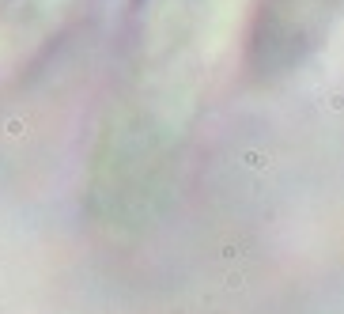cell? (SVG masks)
I'll return each mask as SVG.
<instances>
[{
    "label": "cell",
    "instance_id": "cell-1",
    "mask_svg": "<svg viewBox=\"0 0 344 314\" xmlns=\"http://www.w3.org/2000/svg\"><path fill=\"white\" fill-rule=\"evenodd\" d=\"M341 12L344 0H258L246 42L250 72L273 80L299 68L322 49Z\"/></svg>",
    "mask_w": 344,
    "mask_h": 314
}]
</instances>
